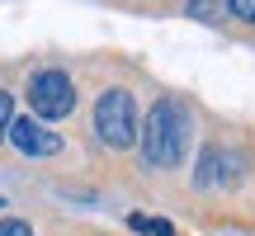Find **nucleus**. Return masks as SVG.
<instances>
[{
    "instance_id": "obj_1",
    "label": "nucleus",
    "mask_w": 255,
    "mask_h": 236,
    "mask_svg": "<svg viewBox=\"0 0 255 236\" xmlns=\"http://www.w3.org/2000/svg\"><path fill=\"white\" fill-rule=\"evenodd\" d=\"M137 142H142V165L151 170H175L189 151V109L180 100H156L146 109V127H137Z\"/></svg>"
},
{
    "instance_id": "obj_2",
    "label": "nucleus",
    "mask_w": 255,
    "mask_h": 236,
    "mask_svg": "<svg viewBox=\"0 0 255 236\" xmlns=\"http://www.w3.org/2000/svg\"><path fill=\"white\" fill-rule=\"evenodd\" d=\"M137 104L128 90H104L95 100V137H100L109 151H123V146L137 142Z\"/></svg>"
},
{
    "instance_id": "obj_3",
    "label": "nucleus",
    "mask_w": 255,
    "mask_h": 236,
    "mask_svg": "<svg viewBox=\"0 0 255 236\" xmlns=\"http://www.w3.org/2000/svg\"><path fill=\"white\" fill-rule=\"evenodd\" d=\"M28 109H33V118H66L76 109V85L66 71H33L28 76Z\"/></svg>"
},
{
    "instance_id": "obj_4",
    "label": "nucleus",
    "mask_w": 255,
    "mask_h": 236,
    "mask_svg": "<svg viewBox=\"0 0 255 236\" xmlns=\"http://www.w3.org/2000/svg\"><path fill=\"white\" fill-rule=\"evenodd\" d=\"M5 137H9L24 156H57V151H62V137H57L52 127H43L33 114H28V118H9Z\"/></svg>"
},
{
    "instance_id": "obj_5",
    "label": "nucleus",
    "mask_w": 255,
    "mask_h": 236,
    "mask_svg": "<svg viewBox=\"0 0 255 236\" xmlns=\"http://www.w3.org/2000/svg\"><path fill=\"white\" fill-rule=\"evenodd\" d=\"M128 227H132V232H142V236H175V227H170V222L146 218V213H132V218H128Z\"/></svg>"
},
{
    "instance_id": "obj_6",
    "label": "nucleus",
    "mask_w": 255,
    "mask_h": 236,
    "mask_svg": "<svg viewBox=\"0 0 255 236\" xmlns=\"http://www.w3.org/2000/svg\"><path fill=\"white\" fill-rule=\"evenodd\" d=\"M189 14L203 19V24H218L222 19V0H189Z\"/></svg>"
},
{
    "instance_id": "obj_7",
    "label": "nucleus",
    "mask_w": 255,
    "mask_h": 236,
    "mask_svg": "<svg viewBox=\"0 0 255 236\" xmlns=\"http://www.w3.org/2000/svg\"><path fill=\"white\" fill-rule=\"evenodd\" d=\"M227 9L241 19V24H255V0H227Z\"/></svg>"
},
{
    "instance_id": "obj_8",
    "label": "nucleus",
    "mask_w": 255,
    "mask_h": 236,
    "mask_svg": "<svg viewBox=\"0 0 255 236\" xmlns=\"http://www.w3.org/2000/svg\"><path fill=\"white\" fill-rule=\"evenodd\" d=\"M0 236H33V227L19 222V218H9V222H0Z\"/></svg>"
},
{
    "instance_id": "obj_9",
    "label": "nucleus",
    "mask_w": 255,
    "mask_h": 236,
    "mask_svg": "<svg viewBox=\"0 0 255 236\" xmlns=\"http://www.w3.org/2000/svg\"><path fill=\"white\" fill-rule=\"evenodd\" d=\"M5 127H9V95L0 90V142H5Z\"/></svg>"
}]
</instances>
